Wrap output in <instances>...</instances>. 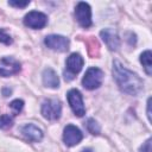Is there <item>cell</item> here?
Listing matches in <instances>:
<instances>
[{"instance_id":"cell-1","label":"cell","mask_w":152,"mask_h":152,"mask_svg":"<svg viewBox=\"0 0 152 152\" xmlns=\"http://www.w3.org/2000/svg\"><path fill=\"white\" fill-rule=\"evenodd\" d=\"M113 77L119 88L128 95L137 96L144 89L142 80L135 72L124 66L119 61L113 62Z\"/></svg>"},{"instance_id":"cell-2","label":"cell","mask_w":152,"mask_h":152,"mask_svg":"<svg viewBox=\"0 0 152 152\" xmlns=\"http://www.w3.org/2000/svg\"><path fill=\"white\" fill-rule=\"evenodd\" d=\"M83 64H84V61H83V57L80 53H76V52L71 53L65 61V65H66V70L64 71L65 81L74 80L75 75L78 74L82 70Z\"/></svg>"},{"instance_id":"cell-3","label":"cell","mask_w":152,"mask_h":152,"mask_svg":"<svg viewBox=\"0 0 152 152\" xmlns=\"http://www.w3.org/2000/svg\"><path fill=\"white\" fill-rule=\"evenodd\" d=\"M102 81H103V71L99 68L93 66L86 71L82 78V84L86 89L94 90V89H97L102 84Z\"/></svg>"},{"instance_id":"cell-4","label":"cell","mask_w":152,"mask_h":152,"mask_svg":"<svg viewBox=\"0 0 152 152\" xmlns=\"http://www.w3.org/2000/svg\"><path fill=\"white\" fill-rule=\"evenodd\" d=\"M42 115L50 120V121H55L58 120L61 118V113H62V104L59 100L56 99H48L43 102L42 104Z\"/></svg>"},{"instance_id":"cell-5","label":"cell","mask_w":152,"mask_h":152,"mask_svg":"<svg viewBox=\"0 0 152 152\" xmlns=\"http://www.w3.org/2000/svg\"><path fill=\"white\" fill-rule=\"evenodd\" d=\"M66 99H68L69 106H70V108L75 115L81 118L86 114V107H84L83 97H82V94L80 93V90L70 89L66 94Z\"/></svg>"},{"instance_id":"cell-6","label":"cell","mask_w":152,"mask_h":152,"mask_svg":"<svg viewBox=\"0 0 152 152\" xmlns=\"http://www.w3.org/2000/svg\"><path fill=\"white\" fill-rule=\"evenodd\" d=\"M75 17H76V20L77 23L87 28L91 25V8L89 6V4L84 2V1H81L76 5L75 7Z\"/></svg>"},{"instance_id":"cell-7","label":"cell","mask_w":152,"mask_h":152,"mask_svg":"<svg viewBox=\"0 0 152 152\" xmlns=\"http://www.w3.org/2000/svg\"><path fill=\"white\" fill-rule=\"evenodd\" d=\"M24 24L30 28L40 30L48 24V17L43 12L31 11L24 17Z\"/></svg>"},{"instance_id":"cell-8","label":"cell","mask_w":152,"mask_h":152,"mask_svg":"<svg viewBox=\"0 0 152 152\" xmlns=\"http://www.w3.org/2000/svg\"><path fill=\"white\" fill-rule=\"evenodd\" d=\"M44 44L53 50V51H59V52H63V51H66L69 49V39L64 36H61V34H49L45 37L44 39Z\"/></svg>"},{"instance_id":"cell-9","label":"cell","mask_w":152,"mask_h":152,"mask_svg":"<svg viewBox=\"0 0 152 152\" xmlns=\"http://www.w3.org/2000/svg\"><path fill=\"white\" fill-rule=\"evenodd\" d=\"M20 63L13 57H2L0 59V76L8 77L20 71Z\"/></svg>"},{"instance_id":"cell-10","label":"cell","mask_w":152,"mask_h":152,"mask_svg":"<svg viewBox=\"0 0 152 152\" xmlns=\"http://www.w3.org/2000/svg\"><path fill=\"white\" fill-rule=\"evenodd\" d=\"M83 138L81 129L74 125H66L63 131V141L66 146H75L77 145Z\"/></svg>"},{"instance_id":"cell-11","label":"cell","mask_w":152,"mask_h":152,"mask_svg":"<svg viewBox=\"0 0 152 152\" xmlns=\"http://www.w3.org/2000/svg\"><path fill=\"white\" fill-rule=\"evenodd\" d=\"M100 36L102 38V40L104 42V44L107 45V48L112 51H116L120 48V38L118 36V33L113 30V28H104L100 32Z\"/></svg>"},{"instance_id":"cell-12","label":"cell","mask_w":152,"mask_h":152,"mask_svg":"<svg viewBox=\"0 0 152 152\" xmlns=\"http://www.w3.org/2000/svg\"><path fill=\"white\" fill-rule=\"evenodd\" d=\"M21 134L28 140V141H33V142H38L43 139V131L37 127L33 124H26L21 127L20 129Z\"/></svg>"},{"instance_id":"cell-13","label":"cell","mask_w":152,"mask_h":152,"mask_svg":"<svg viewBox=\"0 0 152 152\" xmlns=\"http://www.w3.org/2000/svg\"><path fill=\"white\" fill-rule=\"evenodd\" d=\"M42 78H43V84L45 87H48V88L56 89V88L59 87V77L56 74V71L53 69H51V68L44 69Z\"/></svg>"},{"instance_id":"cell-14","label":"cell","mask_w":152,"mask_h":152,"mask_svg":"<svg viewBox=\"0 0 152 152\" xmlns=\"http://www.w3.org/2000/svg\"><path fill=\"white\" fill-rule=\"evenodd\" d=\"M140 62L144 66L145 72L148 76L152 75V53L150 50H146L140 55Z\"/></svg>"},{"instance_id":"cell-15","label":"cell","mask_w":152,"mask_h":152,"mask_svg":"<svg viewBox=\"0 0 152 152\" xmlns=\"http://www.w3.org/2000/svg\"><path fill=\"white\" fill-rule=\"evenodd\" d=\"M86 127L88 129L89 133H91L93 135H99L100 132H101V128H100V125L97 124V121L93 118H89L86 122Z\"/></svg>"},{"instance_id":"cell-16","label":"cell","mask_w":152,"mask_h":152,"mask_svg":"<svg viewBox=\"0 0 152 152\" xmlns=\"http://www.w3.org/2000/svg\"><path fill=\"white\" fill-rule=\"evenodd\" d=\"M13 125V118L8 114H2L0 116V129H7L12 127Z\"/></svg>"},{"instance_id":"cell-17","label":"cell","mask_w":152,"mask_h":152,"mask_svg":"<svg viewBox=\"0 0 152 152\" xmlns=\"http://www.w3.org/2000/svg\"><path fill=\"white\" fill-rule=\"evenodd\" d=\"M10 107L13 110L14 114H19L21 112V109L24 108V101L23 100H19V99H15V100H13L10 103Z\"/></svg>"},{"instance_id":"cell-18","label":"cell","mask_w":152,"mask_h":152,"mask_svg":"<svg viewBox=\"0 0 152 152\" xmlns=\"http://www.w3.org/2000/svg\"><path fill=\"white\" fill-rule=\"evenodd\" d=\"M12 37L4 30V28H0V43L2 44H6V45H10L12 44Z\"/></svg>"},{"instance_id":"cell-19","label":"cell","mask_w":152,"mask_h":152,"mask_svg":"<svg viewBox=\"0 0 152 152\" xmlns=\"http://www.w3.org/2000/svg\"><path fill=\"white\" fill-rule=\"evenodd\" d=\"M28 4H30V1H28V0H25V1L10 0V1H8V5H10V6H13V7H17V8H24V7H26Z\"/></svg>"},{"instance_id":"cell-20","label":"cell","mask_w":152,"mask_h":152,"mask_svg":"<svg viewBox=\"0 0 152 152\" xmlns=\"http://www.w3.org/2000/svg\"><path fill=\"white\" fill-rule=\"evenodd\" d=\"M151 139H147L140 147V152H151Z\"/></svg>"},{"instance_id":"cell-21","label":"cell","mask_w":152,"mask_h":152,"mask_svg":"<svg viewBox=\"0 0 152 152\" xmlns=\"http://www.w3.org/2000/svg\"><path fill=\"white\" fill-rule=\"evenodd\" d=\"M150 107H151V97L147 99V118H148V121H151V110H150Z\"/></svg>"},{"instance_id":"cell-22","label":"cell","mask_w":152,"mask_h":152,"mask_svg":"<svg viewBox=\"0 0 152 152\" xmlns=\"http://www.w3.org/2000/svg\"><path fill=\"white\" fill-rule=\"evenodd\" d=\"M11 89H8V88H4L2 89V94H4V96H8L10 94H11Z\"/></svg>"},{"instance_id":"cell-23","label":"cell","mask_w":152,"mask_h":152,"mask_svg":"<svg viewBox=\"0 0 152 152\" xmlns=\"http://www.w3.org/2000/svg\"><path fill=\"white\" fill-rule=\"evenodd\" d=\"M81 152H93V150H91V148H84V150H82Z\"/></svg>"}]
</instances>
